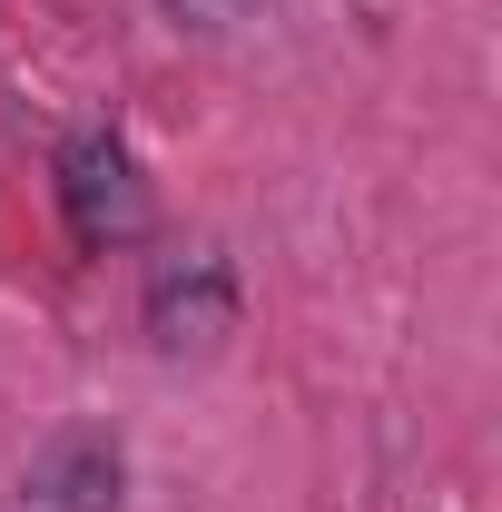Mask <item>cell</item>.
<instances>
[{
    "mask_svg": "<svg viewBox=\"0 0 502 512\" xmlns=\"http://www.w3.org/2000/svg\"><path fill=\"white\" fill-rule=\"evenodd\" d=\"M60 207H69V237H79V247H138L148 217H158L138 158H128L109 128H89V138L60 148Z\"/></svg>",
    "mask_w": 502,
    "mask_h": 512,
    "instance_id": "1",
    "label": "cell"
},
{
    "mask_svg": "<svg viewBox=\"0 0 502 512\" xmlns=\"http://www.w3.org/2000/svg\"><path fill=\"white\" fill-rule=\"evenodd\" d=\"M227 316H237L227 256H188V266H168L148 286V335L158 345H207V335H227Z\"/></svg>",
    "mask_w": 502,
    "mask_h": 512,
    "instance_id": "2",
    "label": "cell"
},
{
    "mask_svg": "<svg viewBox=\"0 0 502 512\" xmlns=\"http://www.w3.org/2000/svg\"><path fill=\"white\" fill-rule=\"evenodd\" d=\"M30 503L40 512H109L119 503V453L99 434H60V444L30 463Z\"/></svg>",
    "mask_w": 502,
    "mask_h": 512,
    "instance_id": "3",
    "label": "cell"
},
{
    "mask_svg": "<svg viewBox=\"0 0 502 512\" xmlns=\"http://www.w3.org/2000/svg\"><path fill=\"white\" fill-rule=\"evenodd\" d=\"M158 10H168V20H188V30H237L256 0H158Z\"/></svg>",
    "mask_w": 502,
    "mask_h": 512,
    "instance_id": "4",
    "label": "cell"
}]
</instances>
